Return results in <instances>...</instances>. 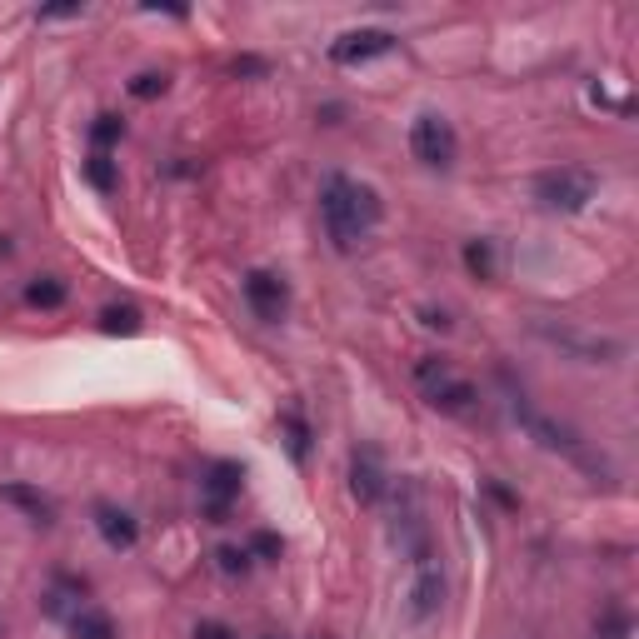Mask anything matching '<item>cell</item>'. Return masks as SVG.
<instances>
[{"label": "cell", "instance_id": "6da1fadb", "mask_svg": "<svg viewBox=\"0 0 639 639\" xmlns=\"http://www.w3.org/2000/svg\"><path fill=\"white\" fill-rule=\"evenodd\" d=\"M380 215H385V205H380V195L370 185H360L350 175H325V185H320V220H325V235L335 240V250L350 255L380 225Z\"/></svg>", "mask_w": 639, "mask_h": 639}, {"label": "cell", "instance_id": "7a4b0ae2", "mask_svg": "<svg viewBox=\"0 0 639 639\" xmlns=\"http://www.w3.org/2000/svg\"><path fill=\"white\" fill-rule=\"evenodd\" d=\"M505 380V395H510V415L520 420V430L530 435V440H540L545 450H555V455H565V460H575L580 470H590V475H605V465L590 455V445L570 430V425H560L555 415H545V410H535V400L520 390V385H510V375H500Z\"/></svg>", "mask_w": 639, "mask_h": 639}, {"label": "cell", "instance_id": "3957f363", "mask_svg": "<svg viewBox=\"0 0 639 639\" xmlns=\"http://www.w3.org/2000/svg\"><path fill=\"white\" fill-rule=\"evenodd\" d=\"M535 335L560 350L565 360H580V365H620L625 360V345L615 335H600V330H585V325H570V320H535Z\"/></svg>", "mask_w": 639, "mask_h": 639}, {"label": "cell", "instance_id": "277c9868", "mask_svg": "<svg viewBox=\"0 0 639 639\" xmlns=\"http://www.w3.org/2000/svg\"><path fill=\"white\" fill-rule=\"evenodd\" d=\"M600 195V175L595 170H580V165H560V170H545L535 175V200L545 210H560V215H580L590 210V200Z\"/></svg>", "mask_w": 639, "mask_h": 639}, {"label": "cell", "instance_id": "5b68a950", "mask_svg": "<svg viewBox=\"0 0 639 639\" xmlns=\"http://www.w3.org/2000/svg\"><path fill=\"white\" fill-rule=\"evenodd\" d=\"M440 605H445V570H440L435 550H425V555H415V560H410L405 615H410V625H430V620L440 615Z\"/></svg>", "mask_w": 639, "mask_h": 639}, {"label": "cell", "instance_id": "8992f818", "mask_svg": "<svg viewBox=\"0 0 639 639\" xmlns=\"http://www.w3.org/2000/svg\"><path fill=\"white\" fill-rule=\"evenodd\" d=\"M415 380H420V390H425V400L435 405V410H445V415H465L480 395H475V385L470 380H460L445 360H435V355H425L420 365H415Z\"/></svg>", "mask_w": 639, "mask_h": 639}, {"label": "cell", "instance_id": "52a82bcc", "mask_svg": "<svg viewBox=\"0 0 639 639\" xmlns=\"http://www.w3.org/2000/svg\"><path fill=\"white\" fill-rule=\"evenodd\" d=\"M410 150H415L420 165H430V170H450L455 155H460L455 125H450L445 115H420V120L410 125Z\"/></svg>", "mask_w": 639, "mask_h": 639}, {"label": "cell", "instance_id": "ba28073f", "mask_svg": "<svg viewBox=\"0 0 639 639\" xmlns=\"http://www.w3.org/2000/svg\"><path fill=\"white\" fill-rule=\"evenodd\" d=\"M240 485H245V470L235 460H215L200 480V510L210 525H225L230 520V505L240 500Z\"/></svg>", "mask_w": 639, "mask_h": 639}, {"label": "cell", "instance_id": "9c48e42d", "mask_svg": "<svg viewBox=\"0 0 639 639\" xmlns=\"http://www.w3.org/2000/svg\"><path fill=\"white\" fill-rule=\"evenodd\" d=\"M395 50V35L380 30V25H360V30H345L340 40H330V60L335 65H365V60H380Z\"/></svg>", "mask_w": 639, "mask_h": 639}, {"label": "cell", "instance_id": "30bf717a", "mask_svg": "<svg viewBox=\"0 0 639 639\" xmlns=\"http://www.w3.org/2000/svg\"><path fill=\"white\" fill-rule=\"evenodd\" d=\"M240 290H245V305L260 315V320H285V310H290V285L280 280V275H270V270H250L245 280H240Z\"/></svg>", "mask_w": 639, "mask_h": 639}, {"label": "cell", "instance_id": "8fae6325", "mask_svg": "<svg viewBox=\"0 0 639 639\" xmlns=\"http://www.w3.org/2000/svg\"><path fill=\"white\" fill-rule=\"evenodd\" d=\"M350 495H355L365 510H375V505L390 495V475H385V465H380L375 450H355V455H350Z\"/></svg>", "mask_w": 639, "mask_h": 639}, {"label": "cell", "instance_id": "7c38bea8", "mask_svg": "<svg viewBox=\"0 0 639 639\" xmlns=\"http://www.w3.org/2000/svg\"><path fill=\"white\" fill-rule=\"evenodd\" d=\"M95 530H100V540L110 545V550H135V540H140V525H135V515L130 510H120V505H95Z\"/></svg>", "mask_w": 639, "mask_h": 639}, {"label": "cell", "instance_id": "4fadbf2b", "mask_svg": "<svg viewBox=\"0 0 639 639\" xmlns=\"http://www.w3.org/2000/svg\"><path fill=\"white\" fill-rule=\"evenodd\" d=\"M65 625H70V639H115V620L95 605H75Z\"/></svg>", "mask_w": 639, "mask_h": 639}, {"label": "cell", "instance_id": "5bb4252c", "mask_svg": "<svg viewBox=\"0 0 639 639\" xmlns=\"http://www.w3.org/2000/svg\"><path fill=\"white\" fill-rule=\"evenodd\" d=\"M280 435H285L290 460H295V465H305V460H310V440H315V435H310V425H305V415H300L295 405L280 415Z\"/></svg>", "mask_w": 639, "mask_h": 639}, {"label": "cell", "instance_id": "9a60e30c", "mask_svg": "<svg viewBox=\"0 0 639 639\" xmlns=\"http://www.w3.org/2000/svg\"><path fill=\"white\" fill-rule=\"evenodd\" d=\"M0 500H10V505H20L35 525H55V510H50V500L45 495H35V490H25V485H0Z\"/></svg>", "mask_w": 639, "mask_h": 639}, {"label": "cell", "instance_id": "2e32d148", "mask_svg": "<svg viewBox=\"0 0 639 639\" xmlns=\"http://www.w3.org/2000/svg\"><path fill=\"white\" fill-rule=\"evenodd\" d=\"M65 295H70V290H65V280H55V275H40V280L25 285V305H30V310H60Z\"/></svg>", "mask_w": 639, "mask_h": 639}, {"label": "cell", "instance_id": "e0dca14e", "mask_svg": "<svg viewBox=\"0 0 639 639\" xmlns=\"http://www.w3.org/2000/svg\"><path fill=\"white\" fill-rule=\"evenodd\" d=\"M80 170H85V180H90L100 195H115V190H120V170H115V160H110V155L90 150V160H85Z\"/></svg>", "mask_w": 639, "mask_h": 639}, {"label": "cell", "instance_id": "ac0fdd59", "mask_svg": "<svg viewBox=\"0 0 639 639\" xmlns=\"http://www.w3.org/2000/svg\"><path fill=\"white\" fill-rule=\"evenodd\" d=\"M465 270L475 280H495V240H465Z\"/></svg>", "mask_w": 639, "mask_h": 639}, {"label": "cell", "instance_id": "d6986e66", "mask_svg": "<svg viewBox=\"0 0 639 639\" xmlns=\"http://www.w3.org/2000/svg\"><path fill=\"white\" fill-rule=\"evenodd\" d=\"M100 330L105 335H135L140 330V310L135 305H105L100 310Z\"/></svg>", "mask_w": 639, "mask_h": 639}, {"label": "cell", "instance_id": "ffe728a7", "mask_svg": "<svg viewBox=\"0 0 639 639\" xmlns=\"http://www.w3.org/2000/svg\"><path fill=\"white\" fill-rule=\"evenodd\" d=\"M120 140H125V120H120V115H95L90 145H95L100 155H110V145H120Z\"/></svg>", "mask_w": 639, "mask_h": 639}, {"label": "cell", "instance_id": "44dd1931", "mask_svg": "<svg viewBox=\"0 0 639 639\" xmlns=\"http://www.w3.org/2000/svg\"><path fill=\"white\" fill-rule=\"evenodd\" d=\"M250 560H280L285 555V540L280 535H270V530H260V535H250Z\"/></svg>", "mask_w": 639, "mask_h": 639}, {"label": "cell", "instance_id": "7402d4cb", "mask_svg": "<svg viewBox=\"0 0 639 639\" xmlns=\"http://www.w3.org/2000/svg\"><path fill=\"white\" fill-rule=\"evenodd\" d=\"M165 85H170V80H165L160 70H145V75L130 80V95H135V100H155V95H165Z\"/></svg>", "mask_w": 639, "mask_h": 639}, {"label": "cell", "instance_id": "603a6c76", "mask_svg": "<svg viewBox=\"0 0 639 639\" xmlns=\"http://www.w3.org/2000/svg\"><path fill=\"white\" fill-rule=\"evenodd\" d=\"M215 560H220L225 575H245V570H250V550H245V545H220Z\"/></svg>", "mask_w": 639, "mask_h": 639}, {"label": "cell", "instance_id": "cb8c5ba5", "mask_svg": "<svg viewBox=\"0 0 639 639\" xmlns=\"http://www.w3.org/2000/svg\"><path fill=\"white\" fill-rule=\"evenodd\" d=\"M195 639H240L230 625H220V620H200L195 625Z\"/></svg>", "mask_w": 639, "mask_h": 639}, {"label": "cell", "instance_id": "d4e9b609", "mask_svg": "<svg viewBox=\"0 0 639 639\" xmlns=\"http://www.w3.org/2000/svg\"><path fill=\"white\" fill-rule=\"evenodd\" d=\"M45 20H70V15H85V5H55V10H40Z\"/></svg>", "mask_w": 639, "mask_h": 639}, {"label": "cell", "instance_id": "484cf974", "mask_svg": "<svg viewBox=\"0 0 639 639\" xmlns=\"http://www.w3.org/2000/svg\"><path fill=\"white\" fill-rule=\"evenodd\" d=\"M235 75H265L260 60H235Z\"/></svg>", "mask_w": 639, "mask_h": 639}, {"label": "cell", "instance_id": "4316f807", "mask_svg": "<svg viewBox=\"0 0 639 639\" xmlns=\"http://www.w3.org/2000/svg\"><path fill=\"white\" fill-rule=\"evenodd\" d=\"M265 639H280V635H265Z\"/></svg>", "mask_w": 639, "mask_h": 639}]
</instances>
